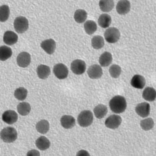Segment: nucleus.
<instances>
[{"label":"nucleus","mask_w":156,"mask_h":156,"mask_svg":"<svg viewBox=\"0 0 156 156\" xmlns=\"http://www.w3.org/2000/svg\"><path fill=\"white\" fill-rule=\"evenodd\" d=\"M53 73L59 79H64L66 78L69 74V70L64 64L60 63L54 67Z\"/></svg>","instance_id":"nucleus-6"},{"label":"nucleus","mask_w":156,"mask_h":156,"mask_svg":"<svg viewBox=\"0 0 156 156\" xmlns=\"http://www.w3.org/2000/svg\"><path fill=\"white\" fill-rule=\"evenodd\" d=\"M150 106L149 104L143 102L137 105L135 111L137 114L142 118L148 116L150 114Z\"/></svg>","instance_id":"nucleus-9"},{"label":"nucleus","mask_w":156,"mask_h":156,"mask_svg":"<svg viewBox=\"0 0 156 156\" xmlns=\"http://www.w3.org/2000/svg\"><path fill=\"white\" fill-rule=\"evenodd\" d=\"M36 145L40 150L44 151L49 148L50 146V142L47 138L41 136L36 140Z\"/></svg>","instance_id":"nucleus-21"},{"label":"nucleus","mask_w":156,"mask_h":156,"mask_svg":"<svg viewBox=\"0 0 156 156\" xmlns=\"http://www.w3.org/2000/svg\"><path fill=\"white\" fill-rule=\"evenodd\" d=\"M112 61V55L110 53L105 52L100 56L99 62L101 66L107 67L110 65Z\"/></svg>","instance_id":"nucleus-22"},{"label":"nucleus","mask_w":156,"mask_h":156,"mask_svg":"<svg viewBox=\"0 0 156 156\" xmlns=\"http://www.w3.org/2000/svg\"><path fill=\"white\" fill-rule=\"evenodd\" d=\"M91 44L92 47L96 49H99L102 48L104 45V41L103 37L100 36H95L92 39Z\"/></svg>","instance_id":"nucleus-30"},{"label":"nucleus","mask_w":156,"mask_h":156,"mask_svg":"<svg viewBox=\"0 0 156 156\" xmlns=\"http://www.w3.org/2000/svg\"><path fill=\"white\" fill-rule=\"evenodd\" d=\"M31 60V56L28 53L23 52L20 53L17 57V63L20 67H26L30 65Z\"/></svg>","instance_id":"nucleus-11"},{"label":"nucleus","mask_w":156,"mask_h":156,"mask_svg":"<svg viewBox=\"0 0 156 156\" xmlns=\"http://www.w3.org/2000/svg\"><path fill=\"white\" fill-rule=\"evenodd\" d=\"M41 47L49 54H52L55 52L56 48V44L53 39H50L42 42Z\"/></svg>","instance_id":"nucleus-13"},{"label":"nucleus","mask_w":156,"mask_h":156,"mask_svg":"<svg viewBox=\"0 0 156 156\" xmlns=\"http://www.w3.org/2000/svg\"><path fill=\"white\" fill-rule=\"evenodd\" d=\"M14 27L16 32L20 34L24 33L29 27L28 20L23 16L18 17L14 20Z\"/></svg>","instance_id":"nucleus-5"},{"label":"nucleus","mask_w":156,"mask_h":156,"mask_svg":"<svg viewBox=\"0 0 156 156\" xmlns=\"http://www.w3.org/2000/svg\"><path fill=\"white\" fill-rule=\"evenodd\" d=\"M87 18V13L85 10L78 9L75 12L74 18L76 22L78 23H82L85 22Z\"/></svg>","instance_id":"nucleus-29"},{"label":"nucleus","mask_w":156,"mask_h":156,"mask_svg":"<svg viewBox=\"0 0 156 156\" xmlns=\"http://www.w3.org/2000/svg\"><path fill=\"white\" fill-rule=\"evenodd\" d=\"M99 5L101 10L104 12L111 11L115 6V3L112 0H101L99 2Z\"/></svg>","instance_id":"nucleus-23"},{"label":"nucleus","mask_w":156,"mask_h":156,"mask_svg":"<svg viewBox=\"0 0 156 156\" xmlns=\"http://www.w3.org/2000/svg\"><path fill=\"white\" fill-rule=\"evenodd\" d=\"M18 119L17 114L14 111L8 110L3 113L2 119L5 123L9 125L16 123Z\"/></svg>","instance_id":"nucleus-12"},{"label":"nucleus","mask_w":156,"mask_h":156,"mask_svg":"<svg viewBox=\"0 0 156 156\" xmlns=\"http://www.w3.org/2000/svg\"><path fill=\"white\" fill-rule=\"evenodd\" d=\"M142 97L146 101L152 102L156 98V91L153 87H147L143 92Z\"/></svg>","instance_id":"nucleus-18"},{"label":"nucleus","mask_w":156,"mask_h":156,"mask_svg":"<svg viewBox=\"0 0 156 156\" xmlns=\"http://www.w3.org/2000/svg\"><path fill=\"white\" fill-rule=\"evenodd\" d=\"M27 156H40V154L38 151L36 150H32L28 152Z\"/></svg>","instance_id":"nucleus-35"},{"label":"nucleus","mask_w":156,"mask_h":156,"mask_svg":"<svg viewBox=\"0 0 156 156\" xmlns=\"http://www.w3.org/2000/svg\"><path fill=\"white\" fill-rule=\"evenodd\" d=\"M18 136L16 129L11 127H7L3 129L1 132L2 140L6 143H10L15 141Z\"/></svg>","instance_id":"nucleus-3"},{"label":"nucleus","mask_w":156,"mask_h":156,"mask_svg":"<svg viewBox=\"0 0 156 156\" xmlns=\"http://www.w3.org/2000/svg\"><path fill=\"white\" fill-rule=\"evenodd\" d=\"M37 72L38 76L42 79H47L51 73L50 67L43 65H41L37 67Z\"/></svg>","instance_id":"nucleus-19"},{"label":"nucleus","mask_w":156,"mask_h":156,"mask_svg":"<svg viewBox=\"0 0 156 156\" xmlns=\"http://www.w3.org/2000/svg\"><path fill=\"white\" fill-rule=\"evenodd\" d=\"M130 4L129 1L126 0L120 1L117 3L116 9L119 14L125 15L130 11Z\"/></svg>","instance_id":"nucleus-16"},{"label":"nucleus","mask_w":156,"mask_h":156,"mask_svg":"<svg viewBox=\"0 0 156 156\" xmlns=\"http://www.w3.org/2000/svg\"><path fill=\"white\" fill-rule=\"evenodd\" d=\"M87 73L90 78L93 79H99L102 76L103 74L102 68L98 65L90 66L88 69Z\"/></svg>","instance_id":"nucleus-10"},{"label":"nucleus","mask_w":156,"mask_h":156,"mask_svg":"<svg viewBox=\"0 0 156 156\" xmlns=\"http://www.w3.org/2000/svg\"><path fill=\"white\" fill-rule=\"evenodd\" d=\"M84 29L88 34L91 35L96 31L97 25L94 21L88 20L84 25Z\"/></svg>","instance_id":"nucleus-28"},{"label":"nucleus","mask_w":156,"mask_h":156,"mask_svg":"<svg viewBox=\"0 0 156 156\" xmlns=\"http://www.w3.org/2000/svg\"><path fill=\"white\" fill-rule=\"evenodd\" d=\"M122 122V118L120 116L113 115L107 118L105 121V125L109 129H115L119 127Z\"/></svg>","instance_id":"nucleus-8"},{"label":"nucleus","mask_w":156,"mask_h":156,"mask_svg":"<svg viewBox=\"0 0 156 156\" xmlns=\"http://www.w3.org/2000/svg\"><path fill=\"white\" fill-rule=\"evenodd\" d=\"M12 55V50L10 48L5 45L1 46L0 48V59L1 61H6L10 58Z\"/></svg>","instance_id":"nucleus-27"},{"label":"nucleus","mask_w":156,"mask_h":156,"mask_svg":"<svg viewBox=\"0 0 156 156\" xmlns=\"http://www.w3.org/2000/svg\"><path fill=\"white\" fill-rule=\"evenodd\" d=\"M95 116L99 119H103L107 115L108 112L107 107L103 104H99L94 109Z\"/></svg>","instance_id":"nucleus-20"},{"label":"nucleus","mask_w":156,"mask_h":156,"mask_svg":"<svg viewBox=\"0 0 156 156\" xmlns=\"http://www.w3.org/2000/svg\"><path fill=\"white\" fill-rule=\"evenodd\" d=\"M60 121L62 126L66 129L73 128L76 124L75 119L70 115H65L62 116Z\"/></svg>","instance_id":"nucleus-17"},{"label":"nucleus","mask_w":156,"mask_h":156,"mask_svg":"<svg viewBox=\"0 0 156 156\" xmlns=\"http://www.w3.org/2000/svg\"><path fill=\"white\" fill-rule=\"evenodd\" d=\"M76 156H90L88 152L84 150H81L79 151L77 154Z\"/></svg>","instance_id":"nucleus-36"},{"label":"nucleus","mask_w":156,"mask_h":156,"mask_svg":"<svg viewBox=\"0 0 156 156\" xmlns=\"http://www.w3.org/2000/svg\"><path fill=\"white\" fill-rule=\"evenodd\" d=\"M10 9L9 6L3 5L0 8V20L2 22H5L9 18Z\"/></svg>","instance_id":"nucleus-31"},{"label":"nucleus","mask_w":156,"mask_h":156,"mask_svg":"<svg viewBox=\"0 0 156 156\" xmlns=\"http://www.w3.org/2000/svg\"><path fill=\"white\" fill-rule=\"evenodd\" d=\"M140 125L143 130L145 131H147L151 129L154 127V122L151 118H147L141 121Z\"/></svg>","instance_id":"nucleus-32"},{"label":"nucleus","mask_w":156,"mask_h":156,"mask_svg":"<svg viewBox=\"0 0 156 156\" xmlns=\"http://www.w3.org/2000/svg\"><path fill=\"white\" fill-rule=\"evenodd\" d=\"M112 23L111 16L106 14L101 15L98 20V24L100 27L104 28L108 27Z\"/></svg>","instance_id":"nucleus-24"},{"label":"nucleus","mask_w":156,"mask_h":156,"mask_svg":"<svg viewBox=\"0 0 156 156\" xmlns=\"http://www.w3.org/2000/svg\"><path fill=\"white\" fill-rule=\"evenodd\" d=\"M27 94L28 91L26 88L20 87L15 90L14 95L16 99L20 101H23L26 98Z\"/></svg>","instance_id":"nucleus-33"},{"label":"nucleus","mask_w":156,"mask_h":156,"mask_svg":"<svg viewBox=\"0 0 156 156\" xmlns=\"http://www.w3.org/2000/svg\"><path fill=\"white\" fill-rule=\"evenodd\" d=\"M48 122L45 120H42L38 122L36 125V129L40 133L44 134L47 133L49 129Z\"/></svg>","instance_id":"nucleus-26"},{"label":"nucleus","mask_w":156,"mask_h":156,"mask_svg":"<svg viewBox=\"0 0 156 156\" xmlns=\"http://www.w3.org/2000/svg\"><path fill=\"white\" fill-rule=\"evenodd\" d=\"M109 106L113 112L120 114L125 112L127 107V103L124 97L117 95L109 101Z\"/></svg>","instance_id":"nucleus-1"},{"label":"nucleus","mask_w":156,"mask_h":156,"mask_svg":"<svg viewBox=\"0 0 156 156\" xmlns=\"http://www.w3.org/2000/svg\"><path fill=\"white\" fill-rule=\"evenodd\" d=\"M18 37L13 31H8L6 32L3 36V41L8 45H12L15 44L18 41Z\"/></svg>","instance_id":"nucleus-15"},{"label":"nucleus","mask_w":156,"mask_h":156,"mask_svg":"<svg viewBox=\"0 0 156 156\" xmlns=\"http://www.w3.org/2000/svg\"><path fill=\"white\" fill-rule=\"evenodd\" d=\"M71 69L75 74L81 75L86 71V63L85 62L81 60H75L71 63Z\"/></svg>","instance_id":"nucleus-7"},{"label":"nucleus","mask_w":156,"mask_h":156,"mask_svg":"<svg viewBox=\"0 0 156 156\" xmlns=\"http://www.w3.org/2000/svg\"><path fill=\"white\" fill-rule=\"evenodd\" d=\"M121 67L117 65H112L109 69V73L111 77L114 78H119L121 73Z\"/></svg>","instance_id":"nucleus-34"},{"label":"nucleus","mask_w":156,"mask_h":156,"mask_svg":"<svg viewBox=\"0 0 156 156\" xmlns=\"http://www.w3.org/2000/svg\"><path fill=\"white\" fill-rule=\"evenodd\" d=\"M120 33L117 28L114 27L109 28L104 33V37L106 41L109 43H115L119 40Z\"/></svg>","instance_id":"nucleus-4"},{"label":"nucleus","mask_w":156,"mask_h":156,"mask_svg":"<svg viewBox=\"0 0 156 156\" xmlns=\"http://www.w3.org/2000/svg\"><path fill=\"white\" fill-rule=\"evenodd\" d=\"M94 120V115L89 110H84L78 116L77 121L79 125L83 127H87L90 126Z\"/></svg>","instance_id":"nucleus-2"},{"label":"nucleus","mask_w":156,"mask_h":156,"mask_svg":"<svg viewBox=\"0 0 156 156\" xmlns=\"http://www.w3.org/2000/svg\"><path fill=\"white\" fill-rule=\"evenodd\" d=\"M19 113L22 116H26L29 114L31 110L30 104L26 102L20 103L17 107Z\"/></svg>","instance_id":"nucleus-25"},{"label":"nucleus","mask_w":156,"mask_h":156,"mask_svg":"<svg viewBox=\"0 0 156 156\" xmlns=\"http://www.w3.org/2000/svg\"><path fill=\"white\" fill-rule=\"evenodd\" d=\"M146 83L144 77L140 75H136L133 76L130 82L133 87L139 89H143L145 87Z\"/></svg>","instance_id":"nucleus-14"}]
</instances>
